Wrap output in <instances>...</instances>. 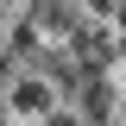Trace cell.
<instances>
[{"label": "cell", "instance_id": "cell-2", "mask_svg": "<svg viewBox=\"0 0 126 126\" xmlns=\"http://www.w3.org/2000/svg\"><path fill=\"white\" fill-rule=\"evenodd\" d=\"M38 126H88V120H82V107H50Z\"/></svg>", "mask_w": 126, "mask_h": 126}, {"label": "cell", "instance_id": "cell-1", "mask_svg": "<svg viewBox=\"0 0 126 126\" xmlns=\"http://www.w3.org/2000/svg\"><path fill=\"white\" fill-rule=\"evenodd\" d=\"M50 107H57V82L38 76V63L6 76V113H13V120H44Z\"/></svg>", "mask_w": 126, "mask_h": 126}]
</instances>
